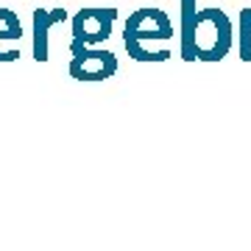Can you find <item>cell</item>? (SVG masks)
I'll list each match as a JSON object with an SVG mask.
<instances>
[{"instance_id": "cell-3", "label": "cell", "mask_w": 251, "mask_h": 251, "mask_svg": "<svg viewBox=\"0 0 251 251\" xmlns=\"http://www.w3.org/2000/svg\"><path fill=\"white\" fill-rule=\"evenodd\" d=\"M171 36L173 23L162 9H137L123 28V42H137L145 48H151V42H165Z\"/></svg>"}, {"instance_id": "cell-8", "label": "cell", "mask_w": 251, "mask_h": 251, "mask_svg": "<svg viewBox=\"0 0 251 251\" xmlns=\"http://www.w3.org/2000/svg\"><path fill=\"white\" fill-rule=\"evenodd\" d=\"M240 59L251 62V9H240Z\"/></svg>"}, {"instance_id": "cell-5", "label": "cell", "mask_w": 251, "mask_h": 251, "mask_svg": "<svg viewBox=\"0 0 251 251\" xmlns=\"http://www.w3.org/2000/svg\"><path fill=\"white\" fill-rule=\"evenodd\" d=\"M31 20H34V59L42 64L50 59V28L64 23L67 11L64 9H53V11L36 9Z\"/></svg>"}, {"instance_id": "cell-2", "label": "cell", "mask_w": 251, "mask_h": 251, "mask_svg": "<svg viewBox=\"0 0 251 251\" xmlns=\"http://www.w3.org/2000/svg\"><path fill=\"white\" fill-rule=\"evenodd\" d=\"M117 20V9H81L73 17V42L70 53L81 48H98L112 34V25Z\"/></svg>"}, {"instance_id": "cell-4", "label": "cell", "mask_w": 251, "mask_h": 251, "mask_svg": "<svg viewBox=\"0 0 251 251\" xmlns=\"http://www.w3.org/2000/svg\"><path fill=\"white\" fill-rule=\"evenodd\" d=\"M117 73V56L103 48H81L70 59V75L75 81H106Z\"/></svg>"}, {"instance_id": "cell-9", "label": "cell", "mask_w": 251, "mask_h": 251, "mask_svg": "<svg viewBox=\"0 0 251 251\" xmlns=\"http://www.w3.org/2000/svg\"><path fill=\"white\" fill-rule=\"evenodd\" d=\"M17 59H20V50H17V48H11V50H0V64L17 62Z\"/></svg>"}, {"instance_id": "cell-7", "label": "cell", "mask_w": 251, "mask_h": 251, "mask_svg": "<svg viewBox=\"0 0 251 251\" xmlns=\"http://www.w3.org/2000/svg\"><path fill=\"white\" fill-rule=\"evenodd\" d=\"M23 36V25H20L17 14L11 9H0V42L3 39H20Z\"/></svg>"}, {"instance_id": "cell-6", "label": "cell", "mask_w": 251, "mask_h": 251, "mask_svg": "<svg viewBox=\"0 0 251 251\" xmlns=\"http://www.w3.org/2000/svg\"><path fill=\"white\" fill-rule=\"evenodd\" d=\"M196 0H181V42L179 53L184 62H196V50H193V31H196Z\"/></svg>"}, {"instance_id": "cell-1", "label": "cell", "mask_w": 251, "mask_h": 251, "mask_svg": "<svg viewBox=\"0 0 251 251\" xmlns=\"http://www.w3.org/2000/svg\"><path fill=\"white\" fill-rule=\"evenodd\" d=\"M234 42L232 20L221 9H201L193 31V50L198 62H221Z\"/></svg>"}]
</instances>
